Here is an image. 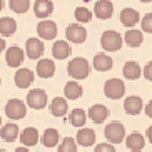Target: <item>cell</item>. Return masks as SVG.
I'll use <instances>...</instances> for the list:
<instances>
[{"label":"cell","instance_id":"30bf717a","mask_svg":"<svg viewBox=\"0 0 152 152\" xmlns=\"http://www.w3.org/2000/svg\"><path fill=\"white\" fill-rule=\"evenodd\" d=\"M37 34L42 40H54L57 35V23L52 20H40L37 25Z\"/></svg>","mask_w":152,"mask_h":152},{"label":"cell","instance_id":"8d00e7d4","mask_svg":"<svg viewBox=\"0 0 152 152\" xmlns=\"http://www.w3.org/2000/svg\"><path fill=\"white\" fill-rule=\"evenodd\" d=\"M144 110H145L147 117H151V119H152V100H149V102L145 104V107H144Z\"/></svg>","mask_w":152,"mask_h":152},{"label":"cell","instance_id":"7402d4cb","mask_svg":"<svg viewBox=\"0 0 152 152\" xmlns=\"http://www.w3.org/2000/svg\"><path fill=\"white\" fill-rule=\"evenodd\" d=\"M50 112L55 117H64L69 112V100L65 97H55L50 102Z\"/></svg>","mask_w":152,"mask_h":152},{"label":"cell","instance_id":"ac0fdd59","mask_svg":"<svg viewBox=\"0 0 152 152\" xmlns=\"http://www.w3.org/2000/svg\"><path fill=\"white\" fill-rule=\"evenodd\" d=\"M18 137H20L22 145H25V147L37 145V142L40 140V139H39V130H37L35 127H25V129L18 134Z\"/></svg>","mask_w":152,"mask_h":152},{"label":"cell","instance_id":"cb8c5ba5","mask_svg":"<svg viewBox=\"0 0 152 152\" xmlns=\"http://www.w3.org/2000/svg\"><path fill=\"white\" fill-rule=\"evenodd\" d=\"M82 94H84V89L77 80H69L64 87V95L69 100H75V99L82 97Z\"/></svg>","mask_w":152,"mask_h":152},{"label":"cell","instance_id":"b9f144b4","mask_svg":"<svg viewBox=\"0 0 152 152\" xmlns=\"http://www.w3.org/2000/svg\"><path fill=\"white\" fill-rule=\"evenodd\" d=\"M139 2H142V4H149V2H152V0H139Z\"/></svg>","mask_w":152,"mask_h":152},{"label":"cell","instance_id":"83f0119b","mask_svg":"<svg viewBox=\"0 0 152 152\" xmlns=\"http://www.w3.org/2000/svg\"><path fill=\"white\" fill-rule=\"evenodd\" d=\"M17 32V22L12 17H2L0 18V35L2 37H12Z\"/></svg>","mask_w":152,"mask_h":152},{"label":"cell","instance_id":"5b68a950","mask_svg":"<svg viewBox=\"0 0 152 152\" xmlns=\"http://www.w3.org/2000/svg\"><path fill=\"white\" fill-rule=\"evenodd\" d=\"M5 114L12 121H20L27 115V105L20 100V99H10L5 104Z\"/></svg>","mask_w":152,"mask_h":152},{"label":"cell","instance_id":"f546056e","mask_svg":"<svg viewBox=\"0 0 152 152\" xmlns=\"http://www.w3.org/2000/svg\"><path fill=\"white\" fill-rule=\"evenodd\" d=\"M42 144H44L45 147H55L58 144V140H60V137H58V130L57 129H52V127H49V129L44 130V134H42Z\"/></svg>","mask_w":152,"mask_h":152},{"label":"cell","instance_id":"44dd1931","mask_svg":"<svg viewBox=\"0 0 152 152\" xmlns=\"http://www.w3.org/2000/svg\"><path fill=\"white\" fill-rule=\"evenodd\" d=\"M119 17H121L122 25L127 27V28H132L134 25H137L139 20H140V15H139V12L135 9H124Z\"/></svg>","mask_w":152,"mask_h":152},{"label":"cell","instance_id":"277c9868","mask_svg":"<svg viewBox=\"0 0 152 152\" xmlns=\"http://www.w3.org/2000/svg\"><path fill=\"white\" fill-rule=\"evenodd\" d=\"M104 94H105V97L112 99V100L122 99L125 95V84H124V80L117 79V77L109 79V80L104 84Z\"/></svg>","mask_w":152,"mask_h":152},{"label":"cell","instance_id":"9c48e42d","mask_svg":"<svg viewBox=\"0 0 152 152\" xmlns=\"http://www.w3.org/2000/svg\"><path fill=\"white\" fill-rule=\"evenodd\" d=\"M23 58H25V52L18 45H12V47H9V49L5 50V62H7L9 67L18 69L22 65Z\"/></svg>","mask_w":152,"mask_h":152},{"label":"cell","instance_id":"7c38bea8","mask_svg":"<svg viewBox=\"0 0 152 152\" xmlns=\"http://www.w3.org/2000/svg\"><path fill=\"white\" fill-rule=\"evenodd\" d=\"M94 14L100 20H107L114 14V4H112L110 0H97L95 7H94Z\"/></svg>","mask_w":152,"mask_h":152},{"label":"cell","instance_id":"603a6c76","mask_svg":"<svg viewBox=\"0 0 152 152\" xmlns=\"http://www.w3.org/2000/svg\"><path fill=\"white\" fill-rule=\"evenodd\" d=\"M122 74H124V77L125 79H129V80H137L139 77L142 75V69H140L139 62H135V60H129V62L124 64Z\"/></svg>","mask_w":152,"mask_h":152},{"label":"cell","instance_id":"8992f818","mask_svg":"<svg viewBox=\"0 0 152 152\" xmlns=\"http://www.w3.org/2000/svg\"><path fill=\"white\" fill-rule=\"evenodd\" d=\"M47 102H49V99H47V92L44 89L28 90V94H27V105L28 107L35 109V110H40V109L47 107Z\"/></svg>","mask_w":152,"mask_h":152},{"label":"cell","instance_id":"60d3db41","mask_svg":"<svg viewBox=\"0 0 152 152\" xmlns=\"http://www.w3.org/2000/svg\"><path fill=\"white\" fill-rule=\"evenodd\" d=\"M2 9H4V0H0V12H2Z\"/></svg>","mask_w":152,"mask_h":152},{"label":"cell","instance_id":"5bb4252c","mask_svg":"<svg viewBox=\"0 0 152 152\" xmlns=\"http://www.w3.org/2000/svg\"><path fill=\"white\" fill-rule=\"evenodd\" d=\"M89 119L94 124H102V122L107 121V117H109V109L104 105V104H94L92 107L89 109Z\"/></svg>","mask_w":152,"mask_h":152},{"label":"cell","instance_id":"f6af8a7d","mask_svg":"<svg viewBox=\"0 0 152 152\" xmlns=\"http://www.w3.org/2000/svg\"><path fill=\"white\" fill-rule=\"evenodd\" d=\"M0 152H7V151H0Z\"/></svg>","mask_w":152,"mask_h":152},{"label":"cell","instance_id":"ba28073f","mask_svg":"<svg viewBox=\"0 0 152 152\" xmlns=\"http://www.w3.org/2000/svg\"><path fill=\"white\" fill-rule=\"evenodd\" d=\"M45 52V47H44V42L42 39H37V37H30L27 42H25V54L30 60H37L40 58Z\"/></svg>","mask_w":152,"mask_h":152},{"label":"cell","instance_id":"74e56055","mask_svg":"<svg viewBox=\"0 0 152 152\" xmlns=\"http://www.w3.org/2000/svg\"><path fill=\"white\" fill-rule=\"evenodd\" d=\"M145 135H147V140L152 144V125H151V127H147V132H145Z\"/></svg>","mask_w":152,"mask_h":152},{"label":"cell","instance_id":"4316f807","mask_svg":"<svg viewBox=\"0 0 152 152\" xmlns=\"http://www.w3.org/2000/svg\"><path fill=\"white\" fill-rule=\"evenodd\" d=\"M18 134H20V129H18L17 124H5L0 127V137L4 139L5 142H14L15 139L18 137Z\"/></svg>","mask_w":152,"mask_h":152},{"label":"cell","instance_id":"ee69618b","mask_svg":"<svg viewBox=\"0 0 152 152\" xmlns=\"http://www.w3.org/2000/svg\"><path fill=\"white\" fill-rule=\"evenodd\" d=\"M0 85H2V79H0Z\"/></svg>","mask_w":152,"mask_h":152},{"label":"cell","instance_id":"ab89813d","mask_svg":"<svg viewBox=\"0 0 152 152\" xmlns=\"http://www.w3.org/2000/svg\"><path fill=\"white\" fill-rule=\"evenodd\" d=\"M15 152H30V151H28V149L25 147V145H20V147L15 149Z\"/></svg>","mask_w":152,"mask_h":152},{"label":"cell","instance_id":"1f68e13d","mask_svg":"<svg viewBox=\"0 0 152 152\" xmlns=\"http://www.w3.org/2000/svg\"><path fill=\"white\" fill-rule=\"evenodd\" d=\"M74 17L79 23H87L92 20V12L87 7H77L75 12H74Z\"/></svg>","mask_w":152,"mask_h":152},{"label":"cell","instance_id":"d6986e66","mask_svg":"<svg viewBox=\"0 0 152 152\" xmlns=\"http://www.w3.org/2000/svg\"><path fill=\"white\" fill-rule=\"evenodd\" d=\"M54 12V4L50 0H35L34 4V14L37 18H47Z\"/></svg>","mask_w":152,"mask_h":152},{"label":"cell","instance_id":"e575fe53","mask_svg":"<svg viewBox=\"0 0 152 152\" xmlns=\"http://www.w3.org/2000/svg\"><path fill=\"white\" fill-rule=\"evenodd\" d=\"M94 152H115V147L109 142H102V144H97V145H95Z\"/></svg>","mask_w":152,"mask_h":152},{"label":"cell","instance_id":"7a4b0ae2","mask_svg":"<svg viewBox=\"0 0 152 152\" xmlns=\"http://www.w3.org/2000/svg\"><path fill=\"white\" fill-rule=\"evenodd\" d=\"M122 35L117 30H105L100 37V45H102L104 50L107 52H117V50L122 49Z\"/></svg>","mask_w":152,"mask_h":152},{"label":"cell","instance_id":"836d02e7","mask_svg":"<svg viewBox=\"0 0 152 152\" xmlns=\"http://www.w3.org/2000/svg\"><path fill=\"white\" fill-rule=\"evenodd\" d=\"M140 25H142V32H147V34H152V12L151 14H145L142 17V20H139Z\"/></svg>","mask_w":152,"mask_h":152},{"label":"cell","instance_id":"52a82bcc","mask_svg":"<svg viewBox=\"0 0 152 152\" xmlns=\"http://www.w3.org/2000/svg\"><path fill=\"white\" fill-rule=\"evenodd\" d=\"M65 37L72 44H84L87 40V30L82 23H70L65 28Z\"/></svg>","mask_w":152,"mask_h":152},{"label":"cell","instance_id":"484cf974","mask_svg":"<svg viewBox=\"0 0 152 152\" xmlns=\"http://www.w3.org/2000/svg\"><path fill=\"white\" fill-rule=\"evenodd\" d=\"M124 40L127 42L129 47L137 49V47H140L142 42H144V34H142V30H137V28H129V30L125 32Z\"/></svg>","mask_w":152,"mask_h":152},{"label":"cell","instance_id":"4dcf8cb0","mask_svg":"<svg viewBox=\"0 0 152 152\" xmlns=\"http://www.w3.org/2000/svg\"><path fill=\"white\" fill-rule=\"evenodd\" d=\"M9 5L15 14H25L30 9V0H9Z\"/></svg>","mask_w":152,"mask_h":152},{"label":"cell","instance_id":"ffe728a7","mask_svg":"<svg viewBox=\"0 0 152 152\" xmlns=\"http://www.w3.org/2000/svg\"><path fill=\"white\" fill-rule=\"evenodd\" d=\"M70 54H72V47L67 40H57L52 47V55L57 60H64V58L70 57Z\"/></svg>","mask_w":152,"mask_h":152},{"label":"cell","instance_id":"d6a6232c","mask_svg":"<svg viewBox=\"0 0 152 152\" xmlns=\"http://www.w3.org/2000/svg\"><path fill=\"white\" fill-rule=\"evenodd\" d=\"M57 145H58V152H77V142H75V139H72V137H65Z\"/></svg>","mask_w":152,"mask_h":152},{"label":"cell","instance_id":"f1b7e54d","mask_svg":"<svg viewBox=\"0 0 152 152\" xmlns=\"http://www.w3.org/2000/svg\"><path fill=\"white\" fill-rule=\"evenodd\" d=\"M69 122H70L74 127H84L85 122H87V112L84 109H72L70 114H69Z\"/></svg>","mask_w":152,"mask_h":152},{"label":"cell","instance_id":"9a60e30c","mask_svg":"<svg viewBox=\"0 0 152 152\" xmlns=\"http://www.w3.org/2000/svg\"><path fill=\"white\" fill-rule=\"evenodd\" d=\"M77 145H82V147H90L95 144V130L89 129V127H80L79 132H77L75 137Z\"/></svg>","mask_w":152,"mask_h":152},{"label":"cell","instance_id":"f35d334b","mask_svg":"<svg viewBox=\"0 0 152 152\" xmlns=\"http://www.w3.org/2000/svg\"><path fill=\"white\" fill-rule=\"evenodd\" d=\"M5 47H7V45H5V40H4V37H0V54H2V52H4V50H5Z\"/></svg>","mask_w":152,"mask_h":152},{"label":"cell","instance_id":"7bdbcfd3","mask_svg":"<svg viewBox=\"0 0 152 152\" xmlns=\"http://www.w3.org/2000/svg\"><path fill=\"white\" fill-rule=\"evenodd\" d=\"M0 127H2V117H0Z\"/></svg>","mask_w":152,"mask_h":152},{"label":"cell","instance_id":"6da1fadb","mask_svg":"<svg viewBox=\"0 0 152 152\" xmlns=\"http://www.w3.org/2000/svg\"><path fill=\"white\" fill-rule=\"evenodd\" d=\"M67 72L69 75L74 79V80H84L90 75L92 72V65L89 64V60L84 57H75L72 58L67 65Z\"/></svg>","mask_w":152,"mask_h":152},{"label":"cell","instance_id":"d590c367","mask_svg":"<svg viewBox=\"0 0 152 152\" xmlns=\"http://www.w3.org/2000/svg\"><path fill=\"white\" fill-rule=\"evenodd\" d=\"M142 75L145 77V79H147L149 82H152V60L144 65V69H142Z\"/></svg>","mask_w":152,"mask_h":152},{"label":"cell","instance_id":"2e32d148","mask_svg":"<svg viewBox=\"0 0 152 152\" xmlns=\"http://www.w3.org/2000/svg\"><path fill=\"white\" fill-rule=\"evenodd\" d=\"M124 140H125V145H127V149L130 152H140L144 149V145H145V137L140 132H132Z\"/></svg>","mask_w":152,"mask_h":152},{"label":"cell","instance_id":"d4e9b609","mask_svg":"<svg viewBox=\"0 0 152 152\" xmlns=\"http://www.w3.org/2000/svg\"><path fill=\"white\" fill-rule=\"evenodd\" d=\"M92 65H94V69L99 72H107L114 67V60H112L107 54H97L94 57V60H92Z\"/></svg>","mask_w":152,"mask_h":152},{"label":"cell","instance_id":"e0dca14e","mask_svg":"<svg viewBox=\"0 0 152 152\" xmlns=\"http://www.w3.org/2000/svg\"><path fill=\"white\" fill-rule=\"evenodd\" d=\"M142 107H144V102L142 99L139 95H129V97L124 100V110L129 114V115H137L142 112Z\"/></svg>","mask_w":152,"mask_h":152},{"label":"cell","instance_id":"8fae6325","mask_svg":"<svg viewBox=\"0 0 152 152\" xmlns=\"http://www.w3.org/2000/svg\"><path fill=\"white\" fill-rule=\"evenodd\" d=\"M34 77H35V74H34L30 69H25V67L20 69L18 67L17 72H15V75H14V82L18 89H27V87L32 85Z\"/></svg>","mask_w":152,"mask_h":152},{"label":"cell","instance_id":"4fadbf2b","mask_svg":"<svg viewBox=\"0 0 152 152\" xmlns=\"http://www.w3.org/2000/svg\"><path fill=\"white\" fill-rule=\"evenodd\" d=\"M35 70H37V75L40 79H50L55 74V62L50 60V58H40L37 62Z\"/></svg>","mask_w":152,"mask_h":152},{"label":"cell","instance_id":"3957f363","mask_svg":"<svg viewBox=\"0 0 152 152\" xmlns=\"http://www.w3.org/2000/svg\"><path fill=\"white\" fill-rule=\"evenodd\" d=\"M104 135H105V139L109 140V144H112V145H117V144H121L122 140L125 139V127L122 122H110V124H107V127H105V130H104Z\"/></svg>","mask_w":152,"mask_h":152}]
</instances>
